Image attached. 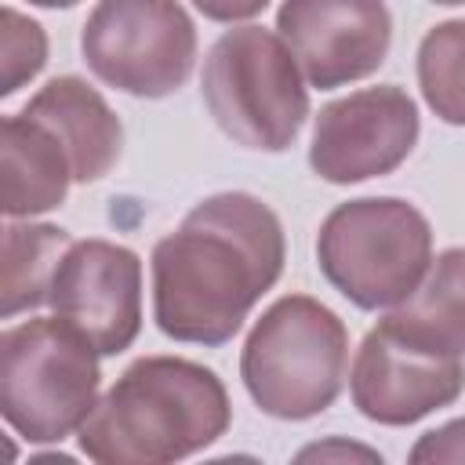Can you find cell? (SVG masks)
Wrapping results in <instances>:
<instances>
[{"label": "cell", "mask_w": 465, "mask_h": 465, "mask_svg": "<svg viewBox=\"0 0 465 465\" xmlns=\"http://www.w3.org/2000/svg\"><path fill=\"white\" fill-rule=\"evenodd\" d=\"M283 262L276 211L251 193H214L153 247V320L174 341L225 345L272 291Z\"/></svg>", "instance_id": "cell-1"}, {"label": "cell", "mask_w": 465, "mask_h": 465, "mask_svg": "<svg viewBox=\"0 0 465 465\" xmlns=\"http://www.w3.org/2000/svg\"><path fill=\"white\" fill-rule=\"evenodd\" d=\"M232 421L222 378L185 356H142L76 429L98 465H171L225 436Z\"/></svg>", "instance_id": "cell-2"}, {"label": "cell", "mask_w": 465, "mask_h": 465, "mask_svg": "<svg viewBox=\"0 0 465 465\" xmlns=\"http://www.w3.org/2000/svg\"><path fill=\"white\" fill-rule=\"evenodd\" d=\"M345 363L349 331L341 316L309 294H283L251 327L240 378L269 418L305 421L338 400Z\"/></svg>", "instance_id": "cell-3"}, {"label": "cell", "mask_w": 465, "mask_h": 465, "mask_svg": "<svg viewBox=\"0 0 465 465\" xmlns=\"http://www.w3.org/2000/svg\"><path fill=\"white\" fill-rule=\"evenodd\" d=\"M102 352L62 316L0 334V414L29 443H62L98 403Z\"/></svg>", "instance_id": "cell-4"}, {"label": "cell", "mask_w": 465, "mask_h": 465, "mask_svg": "<svg viewBox=\"0 0 465 465\" xmlns=\"http://www.w3.org/2000/svg\"><path fill=\"white\" fill-rule=\"evenodd\" d=\"M200 94L214 124L243 149L283 153L309 116V80L280 40L262 25L222 33L200 76Z\"/></svg>", "instance_id": "cell-5"}, {"label": "cell", "mask_w": 465, "mask_h": 465, "mask_svg": "<svg viewBox=\"0 0 465 465\" xmlns=\"http://www.w3.org/2000/svg\"><path fill=\"white\" fill-rule=\"evenodd\" d=\"M316 262L356 309H396L432 265V229L400 196H360L323 218Z\"/></svg>", "instance_id": "cell-6"}, {"label": "cell", "mask_w": 465, "mask_h": 465, "mask_svg": "<svg viewBox=\"0 0 465 465\" xmlns=\"http://www.w3.org/2000/svg\"><path fill=\"white\" fill-rule=\"evenodd\" d=\"M80 51L105 87L167 98L196 65V25L178 0H98L84 22Z\"/></svg>", "instance_id": "cell-7"}, {"label": "cell", "mask_w": 465, "mask_h": 465, "mask_svg": "<svg viewBox=\"0 0 465 465\" xmlns=\"http://www.w3.org/2000/svg\"><path fill=\"white\" fill-rule=\"evenodd\" d=\"M418 105L400 84H378L320 109L309 142V167L331 185H356L392 174L418 145Z\"/></svg>", "instance_id": "cell-8"}, {"label": "cell", "mask_w": 465, "mask_h": 465, "mask_svg": "<svg viewBox=\"0 0 465 465\" xmlns=\"http://www.w3.org/2000/svg\"><path fill=\"white\" fill-rule=\"evenodd\" d=\"M47 305L102 356L131 349L142 331V262L113 240H73L54 269Z\"/></svg>", "instance_id": "cell-9"}, {"label": "cell", "mask_w": 465, "mask_h": 465, "mask_svg": "<svg viewBox=\"0 0 465 465\" xmlns=\"http://www.w3.org/2000/svg\"><path fill=\"white\" fill-rule=\"evenodd\" d=\"M461 389L465 363L458 356L429 352L381 320L363 334L349 374L356 411L378 425H414L432 411L450 407Z\"/></svg>", "instance_id": "cell-10"}, {"label": "cell", "mask_w": 465, "mask_h": 465, "mask_svg": "<svg viewBox=\"0 0 465 465\" xmlns=\"http://www.w3.org/2000/svg\"><path fill=\"white\" fill-rule=\"evenodd\" d=\"M276 33L298 58L309 87L331 91L371 76L392 44L385 0H283Z\"/></svg>", "instance_id": "cell-11"}, {"label": "cell", "mask_w": 465, "mask_h": 465, "mask_svg": "<svg viewBox=\"0 0 465 465\" xmlns=\"http://www.w3.org/2000/svg\"><path fill=\"white\" fill-rule=\"evenodd\" d=\"M25 113L36 116L54 131L73 160V182H98L105 178L124 149V124L109 109V102L80 76H54L47 80L29 102Z\"/></svg>", "instance_id": "cell-12"}, {"label": "cell", "mask_w": 465, "mask_h": 465, "mask_svg": "<svg viewBox=\"0 0 465 465\" xmlns=\"http://www.w3.org/2000/svg\"><path fill=\"white\" fill-rule=\"evenodd\" d=\"M0 207L7 218H33L65 203L73 160L47 124L11 113L0 131Z\"/></svg>", "instance_id": "cell-13"}, {"label": "cell", "mask_w": 465, "mask_h": 465, "mask_svg": "<svg viewBox=\"0 0 465 465\" xmlns=\"http://www.w3.org/2000/svg\"><path fill=\"white\" fill-rule=\"evenodd\" d=\"M400 338L440 352L465 356V247H447L432 258L418 291L400 302L385 320Z\"/></svg>", "instance_id": "cell-14"}, {"label": "cell", "mask_w": 465, "mask_h": 465, "mask_svg": "<svg viewBox=\"0 0 465 465\" xmlns=\"http://www.w3.org/2000/svg\"><path fill=\"white\" fill-rule=\"evenodd\" d=\"M69 243H73V236L58 225L11 222L4 229V283H0V316L4 320L47 302L54 269Z\"/></svg>", "instance_id": "cell-15"}, {"label": "cell", "mask_w": 465, "mask_h": 465, "mask_svg": "<svg viewBox=\"0 0 465 465\" xmlns=\"http://www.w3.org/2000/svg\"><path fill=\"white\" fill-rule=\"evenodd\" d=\"M418 87L443 124L465 127V18L440 22L421 36Z\"/></svg>", "instance_id": "cell-16"}, {"label": "cell", "mask_w": 465, "mask_h": 465, "mask_svg": "<svg viewBox=\"0 0 465 465\" xmlns=\"http://www.w3.org/2000/svg\"><path fill=\"white\" fill-rule=\"evenodd\" d=\"M47 62V36L44 29L18 15L15 7H4V84L0 94H15L25 80H33Z\"/></svg>", "instance_id": "cell-17"}, {"label": "cell", "mask_w": 465, "mask_h": 465, "mask_svg": "<svg viewBox=\"0 0 465 465\" xmlns=\"http://www.w3.org/2000/svg\"><path fill=\"white\" fill-rule=\"evenodd\" d=\"M411 461L414 465H429V461H465V418H454L432 432H425L414 447H411Z\"/></svg>", "instance_id": "cell-18"}, {"label": "cell", "mask_w": 465, "mask_h": 465, "mask_svg": "<svg viewBox=\"0 0 465 465\" xmlns=\"http://www.w3.org/2000/svg\"><path fill=\"white\" fill-rule=\"evenodd\" d=\"M193 7L211 22H247L269 7V0H193Z\"/></svg>", "instance_id": "cell-19"}, {"label": "cell", "mask_w": 465, "mask_h": 465, "mask_svg": "<svg viewBox=\"0 0 465 465\" xmlns=\"http://www.w3.org/2000/svg\"><path fill=\"white\" fill-rule=\"evenodd\" d=\"M302 461H312V458H363V461H381L378 450H367V447H356V443H341V440H331V443H316V447H305L298 454Z\"/></svg>", "instance_id": "cell-20"}, {"label": "cell", "mask_w": 465, "mask_h": 465, "mask_svg": "<svg viewBox=\"0 0 465 465\" xmlns=\"http://www.w3.org/2000/svg\"><path fill=\"white\" fill-rule=\"evenodd\" d=\"M29 4H36V7H73L80 0H29Z\"/></svg>", "instance_id": "cell-21"}, {"label": "cell", "mask_w": 465, "mask_h": 465, "mask_svg": "<svg viewBox=\"0 0 465 465\" xmlns=\"http://www.w3.org/2000/svg\"><path fill=\"white\" fill-rule=\"evenodd\" d=\"M432 4H443V7H461L465 0H432Z\"/></svg>", "instance_id": "cell-22"}]
</instances>
